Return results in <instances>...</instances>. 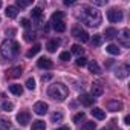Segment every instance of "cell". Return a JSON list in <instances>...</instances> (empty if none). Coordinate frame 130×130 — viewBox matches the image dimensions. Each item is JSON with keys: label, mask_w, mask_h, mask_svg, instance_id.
<instances>
[{"label": "cell", "mask_w": 130, "mask_h": 130, "mask_svg": "<svg viewBox=\"0 0 130 130\" xmlns=\"http://www.w3.org/2000/svg\"><path fill=\"white\" fill-rule=\"evenodd\" d=\"M75 15H77V19H78L83 25H87V26H90V28H98V26L101 25V20H103L101 12H100L96 8L87 6V5L81 6V8L77 11Z\"/></svg>", "instance_id": "1"}, {"label": "cell", "mask_w": 130, "mask_h": 130, "mask_svg": "<svg viewBox=\"0 0 130 130\" xmlns=\"http://www.w3.org/2000/svg\"><path fill=\"white\" fill-rule=\"evenodd\" d=\"M19 52H20V44L11 38H6L0 46V54L5 60H14L19 55Z\"/></svg>", "instance_id": "2"}, {"label": "cell", "mask_w": 130, "mask_h": 130, "mask_svg": "<svg viewBox=\"0 0 130 130\" xmlns=\"http://www.w3.org/2000/svg\"><path fill=\"white\" fill-rule=\"evenodd\" d=\"M47 95H49L52 100L64 101V100L68 98V95H69V89L64 86V84H61V83H55V84L49 86V89H47Z\"/></svg>", "instance_id": "3"}, {"label": "cell", "mask_w": 130, "mask_h": 130, "mask_svg": "<svg viewBox=\"0 0 130 130\" xmlns=\"http://www.w3.org/2000/svg\"><path fill=\"white\" fill-rule=\"evenodd\" d=\"M72 37L77 38V40H80V41H83V43L89 41V34L81 26H74L72 28Z\"/></svg>", "instance_id": "4"}, {"label": "cell", "mask_w": 130, "mask_h": 130, "mask_svg": "<svg viewBox=\"0 0 130 130\" xmlns=\"http://www.w3.org/2000/svg\"><path fill=\"white\" fill-rule=\"evenodd\" d=\"M122 17L124 15L119 9H110L107 12V19H109L110 23H119V22H122Z\"/></svg>", "instance_id": "5"}, {"label": "cell", "mask_w": 130, "mask_h": 130, "mask_svg": "<svg viewBox=\"0 0 130 130\" xmlns=\"http://www.w3.org/2000/svg\"><path fill=\"white\" fill-rule=\"evenodd\" d=\"M119 43L124 46V47H128L130 46V29L128 28H124L122 31H121V34H119Z\"/></svg>", "instance_id": "6"}, {"label": "cell", "mask_w": 130, "mask_h": 130, "mask_svg": "<svg viewBox=\"0 0 130 130\" xmlns=\"http://www.w3.org/2000/svg\"><path fill=\"white\" fill-rule=\"evenodd\" d=\"M106 107L110 112H119V110H122V103L118 101V100H109L106 103Z\"/></svg>", "instance_id": "7"}, {"label": "cell", "mask_w": 130, "mask_h": 130, "mask_svg": "<svg viewBox=\"0 0 130 130\" xmlns=\"http://www.w3.org/2000/svg\"><path fill=\"white\" fill-rule=\"evenodd\" d=\"M128 74H130L128 64H121V66H118V69L115 71V77L116 78H125Z\"/></svg>", "instance_id": "8"}, {"label": "cell", "mask_w": 130, "mask_h": 130, "mask_svg": "<svg viewBox=\"0 0 130 130\" xmlns=\"http://www.w3.org/2000/svg\"><path fill=\"white\" fill-rule=\"evenodd\" d=\"M20 75H22V66H14V68L6 71V78L14 80V78H19Z\"/></svg>", "instance_id": "9"}, {"label": "cell", "mask_w": 130, "mask_h": 130, "mask_svg": "<svg viewBox=\"0 0 130 130\" xmlns=\"http://www.w3.org/2000/svg\"><path fill=\"white\" fill-rule=\"evenodd\" d=\"M37 66H38L40 69H52V68H54V63H52L49 58L41 57V58H38V61H37Z\"/></svg>", "instance_id": "10"}, {"label": "cell", "mask_w": 130, "mask_h": 130, "mask_svg": "<svg viewBox=\"0 0 130 130\" xmlns=\"http://www.w3.org/2000/svg\"><path fill=\"white\" fill-rule=\"evenodd\" d=\"M17 121H19V124H22V125H28V122L31 121V115H29V112H26V110L20 112V113L17 115Z\"/></svg>", "instance_id": "11"}, {"label": "cell", "mask_w": 130, "mask_h": 130, "mask_svg": "<svg viewBox=\"0 0 130 130\" xmlns=\"http://www.w3.org/2000/svg\"><path fill=\"white\" fill-rule=\"evenodd\" d=\"M34 112H35L37 115H44V113L47 112V104H46L44 101H38V103H35V106H34Z\"/></svg>", "instance_id": "12"}, {"label": "cell", "mask_w": 130, "mask_h": 130, "mask_svg": "<svg viewBox=\"0 0 130 130\" xmlns=\"http://www.w3.org/2000/svg\"><path fill=\"white\" fill-rule=\"evenodd\" d=\"M31 17H32V20H35V23H37V25H40V23H41V20H43L41 8H34V9H32V12H31Z\"/></svg>", "instance_id": "13"}, {"label": "cell", "mask_w": 130, "mask_h": 130, "mask_svg": "<svg viewBox=\"0 0 130 130\" xmlns=\"http://www.w3.org/2000/svg\"><path fill=\"white\" fill-rule=\"evenodd\" d=\"M60 43H61V41H60L58 38H52V40H49V41H47L46 49H47L49 52H55V51L60 47Z\"/></svg>", "instance_id": "14"}, {"label": "cell", "mask_w": 130, "mask_h": 130, "mask_svg": "<svg viewBox=\"0 0 130 130\" xmlns=\"http://www.w3.org/2000/svg\"><path fill=\"white\" fill-rule=\"evenodd\" d=\"M103 92H104V87H103L101 83H93V84H92V96H93V98H95V96H101Z\"/></svg>", "instance_id": "15"}, {"label": "cell", "mask_w": 130, "mask_h": 130, "mask_svg": "<svg viewBox=\"0 0 130 130\" xmlns=\"http://www.w3.org/2000/svg\"><path fill=\"white\" fill-rule=\"evenodd\" d=\"M52 28L57 32H64L66 31V23H64L63 20H52Z\"/></svg>", "instance_id": "16"}, {"label": "cell", "mask_w": 130, "mask_h": 130, "mask_svg": "<svg viewBox=\"0 0 130 130\" xmlns=\"http://www.w3.org/2000/svg\"><path fill=\"white\" fill-rule=\"evenodd\" d=\"M93 101H95V98H93L92 95L84 93V95H81V96H80V103H81L83 106H92V104H93Z\"/></svg>", "instance_id": "17"}, {"label": "cell", "mask_w": 130, "mask_h": 130, "mask_svg": "<svg viewBox=\"0 0 130 130\" xmlns=\"http://www.w3.org/2000/svg\"><path fill=\"white\" fill-rule=\"evenodd\" d=\"M90 113H92V116L96 118V119H104V118H106V112H104L103 109H100V107H93V109L90 110Z\"/></svg>", "instance_id": "18"}, {"label": "cell", "mask_w": 130, "mask_h": 130, "mask_svg": "<svg viewBox=\"0 0 130 130\" xmlns=\"http://www.w3.org/2000/svg\"><path fill=\"white\" fill-rule=\"evenodd\" d=\"M104 37L109 38V40H113V38L118 37V31H116L115 28H107V29L104 31Z\"/></svg>", "instance_id": "19"}, {"label": "cell", "mask_w": 130, "mask_h": 130, "mask_svg": "<svg viewBox=\"0 0 130 130\" xmlns=\"http://www.w3.org/2000/svg\"><path fill=\"white\" fill-rule=\"evenodd\" d=\"M87 66H89V71H90L92 74H95V75H100V74H101V68L98 66L96 61H90Z\"/></svg>", "instance_id": "20"}, {"label": "cell", "mask_w": 130, "mask_h": 130, "mask_svg": "<svg viewBox=\"0 0 130 130\" xmlns=\"http://www.w3.org/2000/svg\"><path fill=\"white\" fill-rule=\"evenodd\" d=\"M40 49H41V46H40L38 43H37V44H34V46H32V49H29V51L26 52V57H28V58H32L34 55H37V54L40 52Z\"/></svg>", "instance_id": "21"}, {"label": "cell", "mask_w": 130, "mask_h": 130, "mask_svg": "<svg viewBox=\"0 0 130 130\" xmlns=\"http://www.w3.org/2000/svg\"><path fill=\"white\" fill-rule=\"evenodd\" d=\"M5 14H6V17H9V19H15V17H17V6H8L6 11H5Z\"/></svg>", "instance_id": "22"}, {"label": "cell", "mask_w": 130, "mask_h": 130, "mask_svg": "<svg viewBox=\"0 0 130 130\" xmlns=\"http://www.w3.org/2000/svg\"><path fill=\"white\" fill-rule=\"evenodd\" d=\"M9 92L14 93V95H22L23 93V87L20 84H11L9 86Z\"/></svg>", "instance_id": "23"}, {"label": "cell", "mask_w": 130, "mask_h": 130, "mask_svg": "<svg viewBox=\"0 0 130 130\" xmlns=\"http://www.w3.org/2000/svg\"><path fill=\"white\" fill-rule=\"evenodd\" d=\"M44 128H46L44 121L37 119V121H34V122H32V130H44Z\"/></svg>", "instance_id": "24"}, {"label": "cell", "mask_w": 130, "mask_h": 130, "mask_svg": "<svg viewBox=\"0 0 130 130\" xmlns=\"http://www.w3.org/2000/svg\"><path fill=\"white\" fill-rule=\"evenodd\" d=\"M106 51H107L109 54H112V55H118V54H119V47H118L116 44H109V46L106 47Z\"/></svg>", "instance_id": "25"}, {"label": "cell", "mask_w": 130, "mask_h": 130, "mask_svg": "<svg viewBox=\"0 0 130 130\" xmlns=\"http://www.w3.org/2000/svg\"><path fill=\"white\" fill-rule=\"evenodd\" d=\"M15 5H17L19 8H28V6L32 5V2H31V0H17Z\"/></svg>", "instance_id": "26"}, {"label": "cell", "mask_w": 130, "mask_h": 130, "mask_svg": "<svg viewBox=\"0 0 130 130\" xmlns=\"http://www.w3.org/2000/svg\"><path fill=\"white\" fill-rule=\"evenodd\" d=\"M103 40H104V37H103V35H100V34H96V35H93L92 43H93L95 46H101V44H103Z\"/></svg>", "instance_id": "27"}, {"label": "cell", "mask_w": 130, "mask_h": 130, "mask_svg": "<svg viewBox=\"0 0 130 130\" xmlns=\"http://www.w3.org/2000/svg\"><path fill=\"white\" fill-rule=\"evenodd\" d=\"M71 52H72V54H75V55H78V57H80V55H81V54H83V47H81V46H80V44H72V47H71Z\"/></svg>", "instance_id": "28"}, {"label": "cell", "mask_w": 130, "mask_h": 130, "mask_svg": "<svg viewBox=\"0 0 130 130\" xmlns=\"http://www.w3.org/2000/svg\"><path fill=\"white\" fill-rule=\"evenodd\" d=\"M51 119H52V122H60L63 119V113L61 112H54L51 115Z\"/></svg>", "instance_id": "29"}, {"label": "cell", "mask_w": 130, "mask_h": 130, "mask_svg": "<svg viewBox=\"0 0 130 130\" xmlns=\"http://www.w3.org/2000/svg\"><path fill=\"white\" fill-rule=\"evenodd\" d=\"M23 37H25V40H26V41H29V43H31V41H34V40H35V32L26 31V32L23 34Z\"/></svg>", "instance_id": "30"}, {"label": "cell", "mask_w": 130, "mask_h": 130, "mask_svg": "<svg viewBox=\"0 0 130 130\" xmlns=\"http://www.w3.org/2000/svg\"><path fill=\"white\" fill-rule=\"evenodd\" d=\"M11 128V122L6 119H0V130H9Z\"/></svg>", "instance_id": "31"}, {"label": "cell", "mask_w": 130, "mask_h": 130, "mask_svg": "<svg viewBox=\"0 0 130 130\" xmlns=\"http://www.w3.org/2000/svg\"><path fill=\"white\" fill-rule=\"evenodd\" d=\"M96 128V124L93 122V121H89V122H86L83 127H81V130H95Z\"/></svg>", "instance_id": "32"}, {"label": "cell", "mask_w": 130, "mask_h": 130, "mask_svg": "<svg viewBox=\"0 0 130 130\" xmlns=\"http://www.w3.org/2000/svg\"><path fill=\"white\" fill-rule=\"evenodd\" d=\"M2 109H3L5 112H11V110L14 109V104H12V103H8V101H5V103L2 104Z\"/></svg>", "instance_id": "33"}, {"label": "cell", "mask_w": 130, "mask_h": 130, "mask_svg": "<svg viewBox=\"0 0 130 130\" xmlns=\"http://www.w3.org/2000/svg\"><path fill=\"white\" fill-rule=\"evenodd\" d=\"M86 64H87V60L84 57H78L77 58V66L78 68H83V66H86Z\"/></svg>", "instance_id": "34"}, {"label": "cell", "mask_w": 130, "mask_h": 130, "mask_svg": "<svg viewBox=\"0 0 130 130\" xmlns=\"http://www.w3.org/2000/svg\"><path fill=\"white\" fill-rule=\"evenodd\" d=\"M26 87H28L29 90H34V89H35V81H34V78H28V80H26Z\"/></svg>", "instance_id": "35"}, {"label": "cell", "mask_w": 130, "mask_h": 130, "mask_svg": "<svg viewBox=\"0 0 130 130\" xmlns=\"http://www.w3.org/2000/svg\"><path fill=\"white\" fill-rule=\"evenodd\" d=\"M60 60L61 61H69L71 60V52H61L60 54Z\"/></svg>", "instance_id": "36"}, {"label": "cell", "mask_w": 130, "mask_h": 130, "mask_svg": "<svg viewBox=\"0 0 130 130\" xmlns=\"http://www.w3.org/2000/svg\"><path fill=\"white\" fill-rule=\"evenodd\" d=\"M63 17H64V14H63L61 11H57V12H54L52 20H63Z\"/></svg>", "instance_id": "37"}, {"label": "cell", "mask_w": 130, "mask_h": 130, "mask_svg": "<svg viewBox=\"0 0 130 130\" xmlns=\"http://www.w3.org/2000/svg\"><path fill=\"white\" fill-rule=\"evenodd\" d=\"M81 119H84V113H83V112H80V113H77V115L74 116V122H77V124H78Z\"/></svg>", "instance_id": "38"}, {"label": "cell", "mask_w": 130, "mask_h": 130, "mask_svg": "<svg viewBox=\"0 0 130 130\" xmlns=\"http://www.w3.org/2000/svg\"><path fill=\"white\" fill-rule=\"evenodd\" d=\"M20 25H22L23 28H29V26H31V22H29L28 19H22V20H20Z\"/></svg>", "instance_id": "39"}, {"label": "cell", "mask_w": 130, "mask_h": 130, "mask_svg": "<svg viewBox=\"0 0 130 130\" xmlns=\"http://www.w3.org/2000/svg\"><path fill=\"white\" fill-rule=\"evenodd\" d=\"M51 78H52V75H51V74H46V75H41V80H43V81H49Z\"/></svg>", "instance_id": "40"}, {"label": "cell", "mask_w": 130, "mask_h": 130, "mask_svg": "<svg viewBox=\"0 0 130 130\" xmlns=\"http://www.w3.org/2000/svg\"><path fill=\"white\" fill-rule=\"evenodd\" d=\"M112 64H113V60H112V58H110V60H106V68H110Z\"/></svg>", "instance_id": "41"}, {"label": "cell", "mask_w": 130, "mask_h": 130, "mask_svg": "<svg viewBox=\"0 0 130 130\" xmlns=\"http://www.w3.org/2000/svg\"><path fill=\"white\" fill-rule=\"evenodd\" d=\"M64 5H66V6H71V5H74V0H64Z\"/></svg>", "instance_id": "42"}, {"label": "cell", "mask_w": 130, "mask_h": 130, "mask_svg": "<svg viewBox=\"0 0 130 130\" xmlns=\"http://www.w3.org/2000/svg\"><path fill=\"white\" fill-rule=\"evenodd\" d=\"M124 124H125V125H128V124H130V116H128V115L124 118Z\"/></svg>", "instance_id": "43"}, {"label": "cell", "mask_w": 130, "mask_h": 130, "mask_svg": "<svg viewBox=\"0 0 130 130\" xmlns=\"http://www.w3.org/2000/svg\"><path fill=\"white\" fill-rule=\"evenodd\" d=\"M14 32H15V31H14V29H8V31H6V35H12V34H14Z\"/></svg>", "instance_id": "44"}, {"label": "cell", "mask_w": 130, "mask_h": 130, "mask_svg": "<svg viewBox=\"0 0 130 130\" xmlns=\"http://www.w3.org/2000/svg\"><path fill=\"white\" fill-rule=\"evenodd\" d=\"M57 130H71L69 127H60V128H57Z\"/></svg>", "instance_id": "45"}, {"label": "cell", "mask_w": 130, "mask_h": 130, "mask_svg": "<svg viewBox=\"0 0 130 130\" xmlns=\"http://www.w3.org/2000/svg\"><path fill=\"white\" fill-rule=\"evenodd\" d=\"M0 6H2V2H0Z\"/></svg>", "instance_id": "46"}, {"label": "cell", "mask_w": 130, "mask_h": 130, "mask_svg": "<svg viewBox=\"0 0 130 130\" xmlns=\"http://www.w3.org/2000/svg\"><path fill=\"white\" fill-rule=\"evenodd\" d=\"M101 130H106V128H101Z\"/></svg>", "instance_id": "47"}]
</instances>
